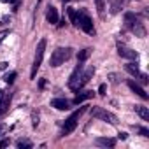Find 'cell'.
Wrapping results in <instances>:
<instances>
[{
	"mask_svg": "<svg viewBox=\"0 0 149 149\" xmlns=\"http://www.w3.org/2000/svg\"><path fill=\"white\" fill-rule=\"evenodd\" d=\"M125 23H126V28L132 30L135 35H139V37H144V35H146V30H144L140 19H139L133 13H126V14H125Z\"/></svg>",
	"mask_w": 149,
	"mask_h": 149,
	"instance_id": "obj_1",
	"label": "cell"
},
{
	"mask_svg": "<svg viewBox=\"0 0 149 149\" xmlns=\"http://www.w3.org/2000/svg\"><path fill=\"white\" fill-rule=\"evenodd\" d=\"M70 54H72L70 47H58V49L53 51V54L49 58V65L51 67H60V65H63L70 58Z\"/></svg>",
	"mask_w": 149,
	"mask_h": 149,
	"instance_id": "obj_2",
	"label": "cell"
},
{
	"mask_svg": "<svg viewBox=\"0 0 149 149\" xmlns=\"http://www.w3.org/2000/svg\"><path fill=\"white\" fill-rule=\"evenodd\" d=\"M125 68H126V70L132 74L133 77H137V79H139L142 84H147V83H149L147 76H146L144 72H140V70H139V67H137V65H133V63H126V65H125Z\"/></svg>",
	"mask_w": 149,
	"mask_h": 149,
	"instance_id": "obj_8",
	"label": "cell"
},
{
	"mask_svg": "<svg viewBox=\"0 0 149 149\" xmlns=\"http://www.w3.org/2000/svg\"><path fill=\"white\" fill-rule=\"evenodd\" d=\"M109 79H111V83H112V84H118V83H119V77L116 76V74H111Z\"/></svg>",
	"mask_w": 149,
	"mask_h": 149,
	"instance_id": "obj_23",
	"label": "cell"
},
{
	"mask_svg": "<svg viewBox=\"0 0 149 149\" xmlns=\"http://www.w3.org/2000/svg\"><path fill=\"white\" fill-rule=\"evenodd\" d=\"M51 107H54L58 111H67V109H70V102L65 98H54V100H51Z\"/></svg>",
	"mask_w": 149,
	"mask_h": 149,
	"instance_id": "obj_13",
	"label": "cell"
},
{
	"mask_svg": "<svg viewBox=\"0 0 149 149\" xmlns=\"http://www.w3.org/2000/svg\"><path fill=\"white\" fill-rule=\"evenodd\" d=\"M128 88H130V90H132L133 93H137V95H139L140 98H144V100H147V98H149V95L146 93V90H144V88H142L140 84H137L135 81H132V79L128 81Z\"/></svg>",
	"mask_w": 149,
	"mask_h": 149,
	"instance_id": "obj_12",
	"label": "cell"
},
{
	"mask_svg": "<svg viewBox=\"0 0 149 149\" xmlns=\"http://www.w3.org/2000/svg\"><path fill=\"white\" fill-rule=\"evenodd\" d=\"M93 97V91H84V93H81V95H77L76 98H74V105H79V104H83L84 100H88V98H91Z\"/></svg>",
	"mask_w": 149,
	"mask_h": 149,
	"instance_id": "obj_15",
	"label": "cell"
},
{
	"mask_svg": "<svg viewBox=\"0 0 149 149\" xmlns=\"http://www.w3.org/2000/svg\"><path fill=\"white\" fill-rule=\"evenodd\" d=\"M14 79H16V72H11V74H7V76H6V83L7 84H13Z\"/></svg>",
	"mask_w": 149,
	"mask_h": 149,
	"instance_id": "obj_21",
	"label": "cell"
},
{
	"mask_svg": "<svg viewBox=\"0 0 149 149\" xmlns=\"http://www.w3.org/2000/svg\"><path fill=\"white\" fill-rule=\"evenodd\" d=\"M88 107V105H86ZM86 107H81L79 111H76L67 121H65V125H63V135H68V133H72L74 130H76V126H77V119L86 112Z\"/></svg>",
	"mask_w": 149,
	"mask_h": 149,
	"instance_id": "obj_4",
	"label": "cell"
},
{
	"mask_svg": "<svg viewBox=\"0 0 149 149\" xmlns=\"http://www.w3.org/2000/svg\"><path fill=\"white\" fill-rule=\"evenodd\" d=\"M140 133H142V135H144V137H149V132H147V130H146V128H140Z\"/></svg>",
	"mask_w": 149,
	"mask_h": 149,
	"instance_id": "obj_26",
	"label": "cell"
},
{
	"mask_svg": "<svg viewBox=\"0 0 149 149\" xmlns=\"http://www.w3.org/2000/svg\"><path fill=\"white\" fill-rule=\"evenodd\" d=\"M46 18H47L49 23H58V11L54 7H49L47 13H46Z\"/></svg>",
	"mask_w": 149,
	"mask_h": 149,
	"instance_id": "obj_17",
	"label": "cell"
},
{
	"mask_svg": "<svg viewBox=\"0 0 149 149\" xmlns=\"http://www.w3.org/2000/svg\"><path fill=\"white\" fill-rule=\"evenodd\" d=\"M44 49H46V39H40V42L37 44V51H35V60H33V65H32V72H30V76L32 79L35 77V74L42 63V58H44Z\"/></svg>",
	"mask_w": 149,
	"mask_h": 149,
	"instance_id": "obj_5",
	"label": "cell"
},
{
	"mask_svg": "<svg viewBox=\"0 0 149 149\" xmlns=\"http://www.w3.org/2000/svg\"><path fill=\"white\" fill-rule=\"evenodd\" d=\"M105 90H107V88H105V84H100V88H98V93H100V95H105Z\"/></svg>",
	"mask_w": 149,
	"mask_h": 149,
	"instance_id": "obj_24",
	"label": "cell"
},
{
	"mask_svg": "<svg viewBox=\"0 0 149 149\" xmlns=\"http://www.w3.org/2000/svg\"><path fill=\"white\" fill-rule=\"evenodd\" d=\"M9 144V140H2V142H0V149H2V147H6Z\"/></svg>",
	"mask_w": 149,
	"mask_h": 149,
	"instance_id": "obj_27",
	"label": "cell"
},
{
	"mask_svg": "<svg viewBox=\"0 0 149 149\" xmlns=\"http://www.w3.org/2000/svg\"><path fill=\"white\" fill-rule=\"evenodd\" d=\"M32 118H33V126H37V125H39V116L33 112V114H32Z\"/></svg>",
	"mask_w": 149,
	"mask_h": 149,
	"instance_id": "obj_25",
	"label": "cell"
},
{
	"mask_svg": "<svg viewBox=\"0 0 149 149\" xmlns=\"http://www.w3.org/2000/svg\"><path fill=\"white\" fill-rule=\"evenodd\" d=\"M83 61H79V65L74 68V72L70 74V77H68V88L70 90H74V86H76V83H77V79H79V76H81V72H83V65H81Z\"/></svg>",
	"mask_w": 149,
	"mask_h": 149,
	"instance_id": "obj_11",
	"label": "cell"
},
{
	"mask_svg": "<svg viewBox=\"0 0 149 149\" xmlns=\"http://www.w3.org/2000/svg\"><path fill=\"white\" fill-rule=\"evenodd\" d=\"M2 2H6V4L9 2V4H11V2H16V0H2Z\"/></svg>",
	"mask_w": 149,
	"mask_h": 149,
	"instance_id": "obj_29",
	"label": "cell"
},
{
	"mask_svg": "<svg viewBox=\"0 0 149 149\" xmlns=\"http://www.w3.org/2000/svg\"><path fill=\"white\" fill-rule=\"evenodd\" d=\"M135 112L144 119V121H149V109L144 107V105H135Z\"/></svg>",
	"mask_w": 149,
	"mask_h": 149,
	"instance_id": "obj_16",
	"label": "cell"
},
{
	"mask_svg": "<svg viewBox=\"0 0 149 149\" xmlns=\"http://www.w3.org/2000/svg\"><path fill=\"white\" fill-rule=\"evenodd\" d=\"M63 2H68V0H63Z\"/></svg>",
	"mask_w": 149,
	"mask_h": 149,
	"instance_id": "obj_31",
	"label": "cell"
},
{
	"mask_svg": "<svg viewBox=\"0 0 149 149\" xmlns=\"http://www.w3.org/2000/svg\"><path fill=\"white\" fill-rule=\"evenodd\" d=\"M76 26H79L81 30H84L88 35H93L95 33V28H93V21L90 19V16L83 11H79L76 14Z\"/></svg>",
	"mask_w": 149,
	"mask_h": 149,
	"instance_id": "obj_3",
	"label": "cell"
},
{
	"mask_svg": "<svg viewBox=\"0 0 149 149\" xmlns=\"http://www.w3.org/2000/svg\"><path fill=\"white\" fill-rule=\"evenodd\" d=\"M67 14H68V19H70V23H74V25H76V9H72V7H68L67 9Z\"/></svg>",
	"mask_w": 149,
	"mask_h": 149,
	"instance_id": "obj_19",
	"label": "cell"
},
{
	"mask_svg": "<svg viewBox=\"0 0 149 149\" xmlns=\"http://www.w3.org/2000/svg\"><path fill=\"white\" fill-rule=\"evenodd\" d=\"M9 102H11V93H6L4 90H0V118L7 112Z\"/></svg>",
	"mask_w": 149,
	"mask_h": 149,
	"instance_id": "obj_9",
	"label": "cell"
},
{
	"mask_svg": "<svg viewBox=\"0 0 149 149\" xmlns=\"http://www.w3.org/2000/svg\"><path fill=\"white\" fill-rule=\"evenodd\" d=\"M118 53H119V56H123V58H128V60H137V58H139V54H137L133 49L126 47L125 44H118Z\"/></svg>",
	"mask_w": 149,
	"mask_h": 149,
	"instance_id": "obj_10",
	"label": "cell"
},
{
	"mask_svg": "<svg viewBox=\"0 0 149 149\" xmlns=\"http://www.w3.org/2000/svg\"><path fill=\"white\" fill-rule=\"evenodd\" d=\"M0 68H2V70H4V68H7V63H6V61H2V63H0Z\"/></svg>",
	"mask_w": 149,
	"mask_h": 149,
	"instance_id": "obj_28",
	"label": "cell"
},
{
	"mask_svg": "<svg viewBox=\"0 0 149 149\" xmlns=\"http://www.w3.org/2000/svg\"><path fill=\"white\" fill-rule=\"evenodd\" d=\"M91 116L93 118H98V119H104V121H107V123H111V125H116L118 123V119H116V116L114 114H111L109 111H105V109H102V107H91Z\"/></svg>",
	"mask_w": 149,
	"mask_h": 149,
	"instance_id": "obj_6",
	"label": "cell"
},
{
	"mask_svg": "<svg viewBox=\"0 0 149 149\" xmlns=\"http://www.w3.org/2000/svg\"><path fill=\"white\" fill-rule=\"evenodd\" d=\"M93 74H95V68H93V67H90L86 72H81V76H79V79H77L76 86H74V91H79L84 84H88V83H90V79L93 77Z\"/></svg>",
	"mask_w": 149,
	"mask_h": 149,
	"instance_id": "obj_7",
	"label": "cell"
},
{
	"mask_svg": "<svg viewBox=\"0 0 149 149\" xmlns=\"http://www.w3.org/2000/svg\"><path fill=\"white\" fill-rule=\"evenodd\" d=\"M16 146H18L19 149H21V147H30V146H32V142H28V140H18V144H16Z\"/></svg>",
	"mask_w": 149,
	"mask_h": 149,
	"instance_id": "obj_22",
	"label": "cell"
},
{
	"mask_svg": "<svg viewBox=\"0 0 149 149\" xmlns=\"http://www.w3.org/2000/svg\"><path fill=\"white\" fill-rule=\"evenodd\" d=\"M90 54H91V49H90V47H88V49H83V51H79L77 60H79V61H84V60L90 58Z\"/></svg>",
	"mask_w": 149,
	"mask_h": 149,
	"instance_id": "obj_18",
	"label": "cell"
},
{
	"mask_svg": "<svg viewBox=\"0 0 149 149\" xmlns=\"http://www.w3.org/2000/svg\"><path fill=\"white\" fill-rule=\"evenodd\" d=\"M2 132H4V126H0V133H2Z\"/></svg>",
	"mask_w": 149,
	"mask_h": 149,
	"instance_id": "obj_30",
	"label": "cell"
},
{
	"mask_svg": "<svg viewBox=\"0 0 149 149\" xmlns=\"http://www.w3.org/2000/svg\"><path fill=\"white\" fill-rule=\"evenodd\" d=\"M95 144L100 146V147H114L116 146V140L114 139H109V137H98V139H95Z\"/></svg>",
	"mask_w": 149,
	"mask_h": 149,
	"instance_id": "obj_14",
	"label": "cell"
},
{
	"mask_svg": "<svg viewBox=\"0 0 149 149\" xmlns=\"http://www.w3.org/2000/svg\"><path fill=\"white\" fill-rule=\"evenodd\" d=\"M97 2V9H98V14L104 16V11H105V4H104V0H95Z\"/></svg>",
	"mask_w": 149,
	"mask_h": 149,
	"instance_id": "obj_20",
	"label": "cell"
}]
</instances>
